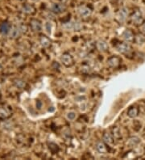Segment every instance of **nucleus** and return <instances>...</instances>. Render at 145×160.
<instances>
[{"label":"nucleus","mask_w":145,"mask_h":160,"mask_svg":"<svg viewBox=\"0 0 145 160\" xmlns=\"http://www.w3.org/2000/svg\"><path fill=\"white\" fill-rule=\"evenodd\" d=\"M33 1H35V2H37V1H39V0H33Z\"/></svg>","instance_id":"27"},{"label":"nucleus","mask_w":145,"mask_h":160,"mask_svg":"<svg viewBox=\"0 0 145 160\" xmlns=\"http://www.w3.org/2000/svg\"><path fill=\"white\" fill-rule=\"evenodd\" d=\"M67 118L69 120H70V121H74L76 118V112H68Z\"/></svg>","instance_id":"21"},{"label":"nucleus","mask_w":145,"mask_h":160,"mask_svg":"<svg viewBox=\"0 0 145 160\" xmlns=\"http://www.w3.org/2000/svg\"><path fill=\"white\" fill-rule=\"evenodd\" d=\"M11 29V25H10L8 23H2L1 25H0V32L3 35H6L10 32Z\"/></svg>","instance_id":"14"},{"label":"nucleus","mask_w":145,"mask_h":160,"mask_svg":"<svg viewBox=\"0 0 145 160\" xmlns=\"http://www.w3.org/2000/svg\"><path fill=\"white\" fill-rule=\"evenodd\" d=\"M45 29H46V31L48 32V33H50L51 32V24L49 22H47V23H45Z\"/></svg>","instance_id":"24"},{"label":"nucleus","mask_w":145,"mask_h":160,"mask_svg":"<svg viewBox=\"0 0 145 160\" xmlns=\"http://www.w3.org/2000/svg\"><path fill=\"white\" fill-rule=\"evenodd\" d=\"M139 143V138L137 137H132L128 140V144L131 147H133L136 145H138Z\"/></svg>","instance_id":"18"},{"label":"nucleus","mask_w":145,"mask_h":160,"mask_svg":"<svg viewBox=\"0 0 145 160\" xmlns=\"http://www.w3.org/2000/svg\"><path fill=\"white\" fill-rule=\"evenodd\" d=\"M14 83H15V85L19 88H25L26 86V82H24L23 80L21 79H16L14 81Z\"/></svg>","instance_id":"20"},{"label":"nucleus","mask_w":145,"mask_h":160,"mask_svg":"<svg viewBox=\"0 0 145 160\" xmlns=\"http://www.w3.org/2000/svg\"><path fill=\"white\" fill-rule=\"evenodd\" d=\"M22 11H23V12H24V13L28 14V15H31V14L35 13L36 9L33 6L27 4V5H25V6L23 7V9H22Z\"/></svg>","instance_id":"16"},{"label":"nucleus","mask_w":145,"mask_h":160,"mask_svg":"<svg viewBox=\"0 0 145 160\" xmlns=\"http://www.w3.org/2000/svg\"><path fill=\"white\" fill-rule=\"evenodd\" d=\"M96 48L100 52H106V51L108 50L109 46L108 44L106 43L105 41H103V40H99L96 42Z\"/></svg>","instance_id":"8"},{"label":"nucleus","mask_w":145,"mask_h":160,"mask_svg":"<svg viewBox=\"0 0 145 160\" xmlns=\"http://www.w3.org/2000/svg\"><path fill=\"white\" fill-rule=\"evenodd\" d=\"M141 29H142V32H143V33L145 34V22H144V23H143V24H142Z\"/></svg>","instance_id":"26"},{"label":"nucleus","mask_w":145,"mask_h":160,"mask_svg":"<svg viewBox=\"0 0 145 160\" xmlns=\"http://www.w3.org/2000/svg\"><path fill=\"white\" fill-rule=\"evenodd\" d=\"M31 29L36 32H40L42 31V24L39 20H32L31 21Z\"/></svg>","instance_id":"11"},{"label":"nucleus","mask_w":145,"mask_h":160,"mask_svg":"<svg viewBox=\"0 0 145 160\" xmlns=\"http://www.w3.org/2000/svg\"><path fill=\"white\" fill-rule=\"evenodd\" d=\"M65 10L66 6L63 3H53L50 7V11L54 14H60Z\"/></svg>","instance_id":"6"},{"label":"nucleus","mask_w":145,"mask_h":160,"mask_svg":"<svg viewBox=\"0 0 145 160\" xmlns=\"http://www.w3.org/2000/svg\"><path fill=\"white\" fill-rule=\"evenodd\" d=\"M136 43L140 45V44H143L145 42V34H138L135 38Z\"/></svg>","instance_id":"19"},{"label":"nucleus","mask_w":145,"mask_h":160,"mask_svg":"<svg viewBox=\"0 0 145 160\" xmlns=\"http://www.w3.org/2000/svg\"><path fill=\"white\" fill-rule=\"evenodd\" d=\"M40 42L44 48H48L51 45L50 39L46 36H41V38H40Z\"/></svg>","instance_id":"13"},{"label":"nucleus","mask_w":145,"mask_h":160,"mask_svg":"<svg viewBox=\"0 0 145 160\" xmlns=\"http://www.w3.org/2000/svg\"><path fill=\"white\" fill-rule=\"evenodd\" d=\"M20 1H22V0H20Z\"/></svg>","instance_id":"28"},{"label":"nucleus","mask_w":145,"mask_h":160,"mask_svg":"<svg viewBox=\"0 0 145 160\" xmlns=\"http://www.w3.org/2000/svg\"><path fill=\"white\" fill-rule=\"evenodd\" d=\"M122 37L123 38L124 41H126L127 42H132L135 40V37H134V34L132 31L130 29H127L123 32Z\"/></svg>","instance_id":"9"},{"label":"nucleus","mask_w":145,"mask_h":160,"mask_svg":"<svg viewBox=\"0 0 145 160\" xmlns=\"http://www.w3.org/2000/svg\"><path fill=\"white\" fill-rule=\"evenodd\" d=\"M113 131H114V137L116 138H118L121 136V134H120V132H119V129L118 128H114V129H113Z\"/></svg>","instance_id":"23"},{"label":"nucleus","mask_w":145,"mask_h":160,"mask_svg":"<svg viewBox=\"0 0 145 160\" xmlns=\"http://www.w3.org/2000/svg\"><path fill=\"white\" fill-rule=\"evenodd\" d=\"M128 16V10L126 8H121L116 14L115 20L119 23H123Z\"/></svg>","instance_id":"1"},{"label":"nucleus","mask_w":145,"mask_h":160,"mask_svg":"<svg viewBox=\"0 0 145 160\" xmlns=\"http://www.w3.org/2000/svg\"><path fill=\"white\" fill-rule=\"evenodd\" d=\"M103 142L107 145H111L113 144V142H114V140H113L114 138H113L112 134L110 133H107V132L103 133Z\"/></svg>","instance_id":"12"},{"label":"nucleus","mask_w":145,"mask_h":160,"mask_svg":"<svg viewBox=\"0 0 145 160\" xmlns=\"http://www.w3.org/2000/svg\"><path fill=\"white\" fill-rule=\"evenodd\" d=\"M77 13H78V15L81 17L88 18L91 16L92 10H91V8H89V7L82 5V6H80L79 8H77Z\"/></svg>","instance_id":"2"},{"label":"nucleus","mask_w":145,"mask_h":160,"mask_svg":"<svg viewBox=\"0 0 145 160\" xmlns=\"http://www.w3.org/2000/svg\"><path fill=\"white\" fill-rule=\"evenodd\" d=\"M139 114V109L136 107H132L130 108L128 111V116L131 118H135Z\"/></svg>","instance_id":"15"},{"label":"nucleus","mask_w":145,"mask_h":160,"mask_svg":"<svg viewBox=\"0 0 145 160\" xmlns=\"http://www.w3.org/2000/svg\"><path fill=\"white\" fill-rule=\"evenodd\" d=\"M60 61L63 63V65H65L67 67H72L74 63V58L72 57L70 53H64L60 58Z\"/></svg>","instance_id":"5"},{"label":"nucleus","mask_w":145,"mask_h":160,"mask_svg":"<svg viewBox=\"0 0 145 160\" xmlns=\"http://www.w3.org/2000/svg\"><path fill=\"white\" fill-rule=\"evenodd\" d=\"M120 63H121V59L118 57H117V56H113V57L110 58L107 60V65H108L109 67H112V68L118 67L120 65Z\"/></svg>","instance_id":"7"},{"label":"nucleus","mask_w":145,"mask_h":160,"mask_svg":"<svg viewBox=\"0 0 145 160\" xmlns=\"http://www.w3.org/2000/svg\"><path fill=\"white\" fill-rule=\"evenodd\" d=\"M132 21L134 24L135 25H139V24H143V16L140 11H135L133 14H132Z\"/></svg>","instance_id":"4"},{"label":"nucleus","mask_w":145,"mask_h":160,"mask_svg":"<svg viewBox=\"0 0 145 160\" xmlns=\"http://www.w3.org/2000/svg\"><path fill=\"white\" fill-rule=\"evenodd\" d=\"M116 49L119 53L126 54L132 50V47L128 42H123V43H119L116 45Z\"/></svg>","instance_id":"3"},{"label":"nucleus","mask_w":145,"mask_h":160,"mask_svg":"<svg viewBox=\"0 0 145 160\" xmlns=\"http://www.w3.org/2000/svg\"><path fill=\"white\" fill-rule=\"evenodd\" d=\"M41 105H42V103H41V102L40 101V100H38V101L36 102V107L38 108H41Z\"/></svg>","instance_id":"25"},{"label":"nucleus","mask_w":145,"mask_h":160,"mask_svg":"<svg viewBox=\"0 0 145 160\" xmlns=\"http://www.w3.org/2000/svg\"><path fill=\"white\" fill-rule=\"evenodd\" d=\"M11 115V112L5 107H0V117L1 118H7Z\"/></svg>","instance_id":"17"},{"label":"nucleus","mask_w":145,"mask_h":160,"mask_svg":"<svg viewBox=\"0 0 145 160\" xmlns=\"http://www.w3.org/2000/svg\"><path fill=\"white\" fill-rule=\"evenodd\" d=\"M95 148H96L97 151L99 153V154H104L107 153V149H106V145H105L104 142H101V141H99L95 145Z\"/></svg>","instance_id":"10"},{"label":"nucleus","mask_w":145,"mask_h":160,"mask_svg":"<svg viewBox=\"0 0 145 160\" xmlns=\"http://www.w3.org/2000/svg\"><path fill=\"white\" fill-rule=\"evenodd\" d=\"M19 31H20V30H19V28H14V29L12 30V34H11V35H12V37H14V38H16V37H17L18 36H19Z\"/></svg>","instance_id":"22"}]
</instances>
